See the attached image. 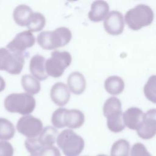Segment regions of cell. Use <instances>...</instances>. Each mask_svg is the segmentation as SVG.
Returning <instances> with one entry per match:
<instances>
[{
	"label": "cell",
	"instance_id": "obj_1",
	"mask_svg": "<svg viewBox=\"0 0 156 156\" xmlns=\"http://www.w3.org/2000/svg\"><path fill=\"white\" fill-rule=\"evenodd\" d=\"M72 38L71 30L65 27H60L52 31H43L37 36L38 44L44 49L52 50L67 44Z\"/></svg>",
	"mask_w": 156,
	"mask_h": 156
},
{
	"label": "cell",
	"instance_id": "obj_2",
	"mask_svg": "<svg viewBox=\"0 0 156 156\" xmlns=\"http://www.w3.org/2000/svg\"><path fill=\"white\" fill-rule=\"evenodd\" d=\"M122 112L121 102L118 98L110 97L104 102L103 113L107 118V125L110 131L118 133L124 129Z\"/></svg>",
	"mask_w": 156,
	"mask_h": 156
},
{
	"label": "cell",
	"instance_id": "obj_3",
	"mask_svg": "<svg viewBox=\"0 0 156 156\" xmlns=\"http://www.w3.org/2000/svg\"><path fill=\"white\" fill-rule=\"evenodd\" d=\"M124 20L130 29L138 30L151 24L154 20V12L149 5L138 4L126 13Z\"/></svg>",
	"mask_w": 156,
	"mask_h": 156
},
{
	"label": "cell",
	"instance_id": "obj_4",
	"mask_svg": "<svg viewBox=\"0 0 156 156\" xmlns=\"http://www.w3.org/2000/svg\"><path fill=\"white\" fill-rule=\"evenodd\" d=\"M36 105L34 96L27 93H12L4 100L5 108L11 113L27 115L35 109Z\"/></svg>",
	"mask_w": 156,
	"mask_h": 156
},
{
	"label": "cell",
	"instance_id": "obj_5",
	"mask_svg": "<svg viewBox=\"0 0 156 156\" xmlns=\"http://www.w3.org/2000/svg\"><path fill=\"white\" fill-rule=\"evenodd\" d=\"M56 140L65 156H78L85 146L83 139L71 129L62 131Z\"/></svg>",
	"mask_w": 156,
	"mask_h": 156
},
{
	"label": "cell",
	"instance_id": "obj_6",
	"mask_svg": "<svg viewBox=\"0 0 156 156\" xmlns=\"http://www.w3.org/2000/svg\"><path fill=\"white\" fill-rule=\"evenodd\" d=\"M71 55L67 51L52 52L51 58L45 62V69L48 76L53 77H60L65 69L71 65Z\"/></svg>",
	"mask_w": 156,
	"mask_h": 156
},
{
	"label": "cell",
	"instance_id": "obj_7",
	"mask_svg": "<svg viewBox=\"0 0 156 156\" xmlns=\"http://www.w3.org/2000/svg\"><path fill=\"white\" fill-rule=\"evenodd\" d=\"M24 64L23 53L13 52L7 48H0V70L5 71L12 74H18Z\"/></svg>",
	"mask_w": 156,
	"mask_h": 156
},
{
	"label": "cell",
	"instance_id": "obj_8",
	"mask_svg": "<svg viewBox=\"0 0 156 156\" xmlns=\"http://www.w3.org/2000/svg\"><path fill=\"white\" fill-rule=\"evenodd\" d=\"M16 129L20 133L28 138H36L43 130V123L40 119L32 115H25L18 121Z\"/></svg>",
	"mask_w": 156,
	"mask_h": 156
},
{
	"label": "cell",
	"instance_id": "obj_9",
	"mask_svg": "<svg viewBox=\"0 0 156 156\" xmlns=\"http://www.w3.org/2000/svg\"><path fill=\"white\" fill-rule=\"evenodd\" d=\"M156 110H149L144 113L143 118L136 129L138 136L144 140L152 138L156 133Z\"/></svg>",
	"mask_w": 156,
	"mask_h": 156
},
{
	"label": "cell",
	"instance_id": "obj_10",
	"mask_svg": "<svg viewBox=\"0 0 156 156\" xmlns=\"http://www.w3.org/2000/svg\"><path fill=\"white\" fill-rule=\"evenodd\" d=\"M35 42V38L32 33L29 30H24L17 34L7 44L6 48L11 52L23 53L27 48L33 46Z\"/></svg>",
	"mask_w": 156,
	"mask_h": 156
},
{
	"label": "cell",
	"instance_id": "obj_11",
	"mask_svg": "<svg viewBox=\"0 0 156 156\" xmlns=\"http://www.w3.org/2000/svg\"><path fill=\"white\" fill-rule=\"evenodd\" d=\"M104 27L105 30L112 35L121 34L124 28V22L122 15L118 11H111L106 16Z\"/></svg>",
	"mask_w": 156,
	"mask_h": 156
},
{
	"label": "cell",
	"instance_id": "obj_12",
	"mask_svg": "<svg viewBox=\"0 0 156 156\" xmlns=\"http://www.w3.org/2000/svg\"><path fill=\"white\" fill-rule=\"evenodd\" d=\"M50 96L52 101L58 106L65 105L69 101L70 92L66 84L57 82L51 88Z\"/></svg>",
	"mask_w": 156,
	"mask_h": 156
},
{
	"label": "cell",
	"instance_id": "obj_13",
	"mask_svg": "<svg viewBox=\"0 0 156 156\" xmlns=\"http://www.w3.org/2000/svg\"><path fill=\"white\" fill-rule=\"evenodd\" d=\"M29 69L32 74L38 80H44L48 77L45 69V58L41 55L37 54L31 58Z\"/></svg>",
	"mask_w": 156,
	"mask_h": 156
},
{
	"label": "cell",
	"instance_id": "obj_14",
	"mask_svg": "<svg viewBox=\"0 0 156 156\" xmlns=\"http://www.w3.org/2000/svg\"><path fill=\"white\" fill-rule=\"evenodd\" d=\"M143 112L137 107H130L126 110L122 115V120L125 126L132 130H136L140 123Z\"/></svg>",
	"mask_w": 156,
	"mask_h": 156
},
{
	"label": "cell",
	"instance_id": "obj_15",
	"mask_svg": "<svg viewBox=\"0 0 156 156\" xmlns=\"http://www.w3.org/2000/svg\"><path fill=\"white\" fill-rule=\"evenodd\" d=\"M109 5L105 1H95L91 5V10L88 13L89 19L94 22L102 21L107 15Z\"/></svg>",
	"mask_w": 156,
	"mask_h": 156
},
{
	"label": "cell",
	"instance_id": "obj_16",
	"mask_svg": "<svg viewBox=\"0 0 156 156\" xmlns=\"http://www.w3.org/2000/svg\"><path fill=\"white\" fill-rule=\"evenodd\" d=\"M68 87L71 91L75 94H80L85 90L86 80L83 75L78 72L71 73L67 79Z\"/></svg>",
	"mask_w": 156,
	"mask_h": 156
},
{
	"label": "cell",
	"instance_id": "obj_17",
	"mask_svg": "<svg viewBox=\"0 0 156 156\" xmlns=\"http://www.w3.org/2000/svg\"><path fill=\"white\" fill-rule=\"evenodd\" d=\"M85 121L84 114L77 109L68 110L65 117V124L70 129L81 127Z\"/></svg>",
	"mask_w": 156,
	"mask_h": 156
},
{
	"label": "cell",
	"instance_id": "obj_18",
	"mask_svg": "<svg viewBox=\"0 0 156 156\" xmlns=\"http://www.w3.org/2000/svg\"><path fill=\"white\" fill-rule=\"evenodd\" d=\"M33 13L32 9L25 4H21L16 7L13 12V17L15 23L21 26L27 25L29 18Z\"/></svg>",
	"mask_w": 156,
	"mask_h": 156
},
{
	"label": "cell",
	"instance_id": "obj_19",
	"mask_svg": "<svg viewBox=\"0 0 156 156\" xmlns=\"http://www.w3.org/2000/svg\"><path fill=\"white\" fill-rule=\"evenodd\" d=\"M104 88L109 94L117 95L123 91L124 82L121 77L118 76H112L105 79Z\"/></svg>",
	"mask_w": 156,
	"mask_h": 156
},
{
	"label": "cell",
	"instance_id": "obj_20",
	"mask_svg": "<svg viewBox=\"0 0 156 156\" xmlns=\"http://www.w3.org/2000/svg\"><path fill=\"white\" fill-rule=\"evenodd\" d=\"M58 136V131L52 126L45 127L38 136V140L43 147L52 146L55 142Z\"/></svg>",
	"mask_w": 156,
	"mask_h": 156
},
{
	"label": "cell",
	"instance_id": "obj_21",
	"mask_svg": "<svg viewBox=\"0 0 156 156\" xmlns=\"http://www.w3.org/2000/svg\"><path fill=\"white\" fill-rule=\"evenodd\" d=\"M21 82L23 89L29 94H36L40 91L41 85L40 82L31 75H23Z\"/></svg>",
	"mask_w": 156,
	"mask_h": 156
},
{
	"label": "cell",
	"instance_id": "obj_22",
	"mask_svg": "<svg viewBox=\"0 0 156 156\" xmlns=\"http://www.w3.org/2000/svg\"><path fill=\"white\" fill-rule=\"evenodd\" d=\"M46 24L44 16L40 12H33L26 25L29 31L38 32L43 29Z\"/></svg>",
	"mask_w": 156,
	"mask_h": 156
},
{
	"label": "cell",
	"instance_id": "obj_23",
	"mask_svg": "<svg viewBox=\"0 0 156 156\" xmlns=\"http://www.w3.org/2000/svg\"><path fill=\"white\" fill-rule=\"evenodd\" d=\"M130 143L124 139H119L115 141L110 151V156H129Z\"/></svg>",
	"mask_w": 156,
	"mask_h": 156
},
{
	"label": "cell",
	"instance_id": "obj_24",
	"mask_svg": "<svg viewBox=\"0 0 156 156\" xmlns=\"http://www.w3.org/2000/svg\"><path fill=\"white\" fill-rule=\"evenodd\" d=\"M15 132L13 124L8 119L0 118V140H9L12 139Z\"/></svg>",
	"mask_w": 156,
	"mask_h": 156
},
{
	"label": "cell",
	"instance_id": "obj_25",
	"mask_svg": "<svg viewBox=\"0 0 156 156\" xmlns=\"http://www.w3.org/2000/svg\"><path fill=\"white\" fill-rule=\"evenodd\" d=\"M155 76H151L144 87L145 96L153 103H155Z\"/></svg>",
	"mask_w": 156,
	"mask_h": 156
},
{
	"label": "cell",
	"instance_id": "obj_26",
	"mask_svg": "<svg viewBox=\"0 0 156 156\" xmlns=\"http://www.w3.org/2000/svg\"><path fill=\"white\" fill-rule=\"evenodd\" d=\"M67 110L68 109L65 108H59L53 112L51 121L54 127L58 129H62L65 127V117Z\"/></svg>",
	"mask_w": 156,
	"mask_h": 156
},
{
	"label": "cell",
	"instance_id": "obj_27",
	"mask_svg": "<svg viewBox=\"0 0 156 156\" xmlns=\"http://www.w3.org/2000/svg\"><path fill=\"white\" fill-rule=\"evenodd\" d=\"M24 145L27 151L32 155H38L41 150L43 148L38 137L26 139Z\"/></svg>",
	"mask_w": 156,
	"mask_h": 156
},
{
	"label": "cell",
	"instance_id": "obj_28",
	"mask_svg": "<svg viewBox=\"0 0 156 156\" xmlns=\"http://www.w3.org/2000/svg\"><path fill=\"white\" fill-rule=\"evenodd\" d=\"M130 156H152L145 146L141 143H135L131 149Z\"/></svg>",
	"mask_w": 156,
	"mask_h": 156
},
{
	"label": "cell",
	"instance_id": "obj_29",
	"mask_svg": "<svg viewBox=\"0 0 156 156\" xmlns=\"http://www.w3.org/2000/svg\"><path fill=\"white\" fill-rule=\"evenodd\" d=\"M13 148L12 144L5 141H0V156H13Z\"/></svg>",
	"mask_w": 156,
	"mask_h": 156
},
{
	"label": "cell",
	"instance_id": "obj_30",
	"mask_svg": "<svg viewBox=\"0 0 156 156\" xmlns=\"http://www.w3.org/2000/svg\"><path fill=\"white\" fill-rule=\"evenodd\" d=\"M38 156H61V154L57 147L52 146L43 147Z\"/></svg>",
	"mask_w": 156,
	"mask_h": 156
},
{
	"label": "cell",
	"instance_id": "obj_31",
	"mask_svg": "<svg viewBox=\"0 0 156 156\" xmlns=\"http://www.w3.org/2000/svg\"><path fill=\"white\" fill-rule=\"evenodd\" d=\"M5 87V82L4 80V79L0 76V92L3 91Z\"/></svg>",
	"mask_w": 156,
	"mask_h": 156
},
{
	"label": "cell",
	"instance_id": "obj_32",
	"mask_svg": "<svg viewBox=\"0 0 156 156\" xmlns=\"http://www.w3.org/2000/svg\"><path fill=\"white\" fill-rule=\"evenodd\" d=\"M97 156H108V155H105V154H99V155H98Z\"/></svg>",
	"mask_w": 156,
	"mask_h": 156
},
{
	"label": "cell",
	"instance_id": "obj_33",
	"mask_svg": "<svg viewBox=\"0 0 156 156\" xmlns=\"http://www.w3.org/2000/svg\"><path fill=\"white\" fill-rule=\"evenodd\" d=\"M30 156H38V155H30Z\"/></svg>",
	"mask_w": 156,
	"mask_h": 156
}]
</instances>
